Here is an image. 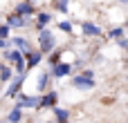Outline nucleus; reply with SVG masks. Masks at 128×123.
I'll use <instances>...</instances> for the list:
<instances>
[{"label": "nucleus", "instance_id": "ddd939ff", "mask_svg": "<svg viewBox=\"0 0 128 123\" xmlns=\"http://www.w3.org/2000/svg\"><path fill=\"white\" fill-rule=\"evenodd\" d=\"M20 119H22V112H20V108H14V110L7 114V119H4V121H9V123H20Z\"/></svg>", "mask_w": 128, "mask_h": 123}, {"label": "nucleus", "instance_id": "f8f14e48", "mask_svg": "<svg viewBox=\"0 0 128 123\" xmlns=\"http://www.w3.org/2000/svg\"><path fill=\"white\" fill-rule=\"evenodd\" d=\"M40 58H43V52H40V49H38V52H29V54H27V69L36 67V65L40 63Z\"/></svg>", "mask_w": 128, "mask_h": 123}, {"label": "nucleus", "instance_id": "f03ea898", "mask_svg": "<svg viewBox=\"0 0 128 123\" xmlns=\"http://www.w3.org/2000/svg\"><path fill=\"white\" fill-rule=\"evenodd\" d=\"M38 43H40V52H43V54H50V52H54V47H56V38H54V34H52L50 29H43V31H40Z\"/></svg>", "mask_w": 128, "mask_h": 123}, {"label": "nucleus", "instance_id": "4be33fe9", "mask_svg": "<svg viewBox=\"0 0 128 123\" xmlns=\"http://www.w3.org/2000/svg\"><path fill=\"white\" fill-rule=\"evenodd\" d=\"M9 45H11V43H9V40H7V38H0V49H7V47H9Z\"/></svg>", "mask_w": 128, "mask_h": 123}, {"label": "nucleus", "instance_id": "c85d7f7f", "mask_svg": "<svg viewBox=\"0 0 128 123\" xmlns=\"http://www.w3.org/2000/svg\"><path fill=\"white\" fill-rule=\"evenodd\" d=\"M126 63H128V58H126Z\"/></svg>", "mask_w": 128, "mask_h": 123}, {"label": "nucleus", "instance_id": "4468645a", "mask_svg": "<svg viewBox=\"0 0 128 123\" xmlns=\"http://www.w3.org/2000/svg\"><path fill=\"white\" fill-rule=\"evenodd\" d=\"M50 20H52V16H50V13H38V18H36V27L43 31V29L47 27V22H50Z\"/></svg>", "mask_w": 128, "mask_h": 123}, {"label": "nucleus", "instance_id": "1a4fd4ad", "mask_svg": "<svg viewBox=\"0 0 128 123\" xmlns=\"http://www.w3.org/2000/svg\"><path fill=\"white\" fill-rule=\"evenodd\" d=\"M56 101H58V94L52 90V92L43 94V105L40 108H56Z\"/></svg>", "mask_w": 128, "mask_h": 123}, {"label": "nucleus", "instance_id": "f257e3e1", "mask_svg": "<svg viewBox=\"0 0 128 123\" xmlns=\"http://www.w3.org/2000/svg\"><path fill=\"white\" fill-rule=\"evenodd\" d=\"M7 61L9 63H14V67H16V72H18V76H22L25 74V69H27V63H25V54L22 52H18V49H7Z\"/></svg>", "mask_w": 128, "mask_h": 123}, {"label": "nucleus", "instance_id": "6e6552de", "mask_svg": "<svg viewBox=\"0 0 128 123\" xmlns=\"http://www.w3.org/2000/svg\"><path fill=\"white\" fill-rule=\"evenodd\" d=\"M14 13H18V16H22V18H27V16H32V13H34V7H32V2H20V4H16Z\"/></svg>", "mask_w": 128, "mask_h": 123}, {"label": "nucleus", "instance_id": "20e7f679", "mask_svg": "<svg viewBox=\"0 0 128 123\" xmlns=\"http://www.w3.org/2000/svg\"><path fill=\"white\" fill-rule=\"evenodd\" d=\"M18 103H16V108H40L43 105V96H27V94H20L18 99H16Z\"/></svg>", "mask_w": 128, "mask_h": 123}, {"label": "nucleus", "instance_id": "b1692460", "mask_svg": "<svg viewBox=\"0 0 128 123\" xmlns=\"http://www.w3.org/2000/svg\"><path fill=\"white\" fill-rule=\"evenodd\" d=\"M119 2H124V4H128V0H119Z\"/></svg>", "mask_w": 128, "mask_h": 123}, {"label": "nucleus", "instance_id": "bb28decb", "mask_svg": "<svg viewBox=\"0 0 128 123\" xmlns=\"http://www.w3.org/2000/svg\"><path fill=\"white\" fill-rule=\"evenodd\" d=\"M54 2H58V0H54Z\"/></svg>", "mask_w": 128, "mask_h": 123}, {"label": "nucleus", "instance_id": "9d476101", "mask_svg": "<svg viewBox=\"0 0 128 123\" xmlns=\"http://www.w3.org/2000/svg\"><path fill=\"white\" fill-rule=\"evenodd\" d=\"M7 25H9L11 29H16V27H25V25H27V18H22V16H18V13H11L9 20H7Z\"/></svg>", "mask_w": 128, "mask_h": 123}, {"label": "nucleus", "instance_id": "a878e982", "mask_svg": "<svg viewBox=\"0 0 128 123\" xmlns=\"http://www.w3.org/2000/svg\"><path fill=\"white\" fill-rule=\"evenodd\" d=\"M56 123H58V121H56ZM65 123H70V121H65Z\"/></svg>", "mask_w": 128, "mask_h": 123}, {"label": "nucleus", "instance_id": "dca6fc26", "mask_svg": "<svg viewBox=\"0 0 128 123\" xmlns=\"http://www.w3.org/2000/svg\"><path fill=\"white\" fill-rule=\"evenodd\" d=\"M0 81H11V69L9 67H4V65H0Z\"/></svg>", "mask_w": 128, "mask_h": 123}, {"label": "nucleus", "instance_id": "9b49d317", "mask_svg": "<svg viewBox=\"0 0 128 123\" xmlns=\"http://www.w3.org/2000/svg\"><path fill=\"white\" fill-rule=\"evenodd\" d=\"M81 29H83L86 36H101V27H97L94 22H83Z\"/></svg>", "mask_w": 128, "mask_h": 123}, {"label": "nucleus", "instance_id": "f3484780", "mask_svg": "<svg viewBox=\"0 0 128 123\" xmlns=\"http://www.w3.org/2000/svg\"><path fill=\"white\" fill-rule=\"evenodd\" d=\"M110 38H124V27H115V29H110Z\"/></svg>", "mask_w": 128, "mask_h": 123}, {"label": "nucleus", "instance_id": "423d86ee", "mask_svg": "<svg viewBox=\"0 0 128 123\" xmlns=\"http://www.w3.org/2000/svg\"><path fill=\"white\" fill-rule=\"evenodd\" d=\"M70 72H72V65H70V63H58V65L52 67V76H54V78H65Z\"/></svg>", "mask_w": 128, "mask_h": 123}, {"label": "nucleus", "instance_id": "393cba45", "mask_svg": "<svg viewBox=\"0 0 128 123\" xmlns=\"http://www.w3.org/2000/svg\"><path fill=\"white\" fill-rule=\"evenodd\" d=\"M0 123H9V121H0Z\"/></svg>", "mask_w": 128, "mask_h": 123}, {"label": "nucleus", "instance_id": "6ab92c4d", "mask_svg": "<svg viewBox=\"0 0 128 123\" xmlns=\"http://www.w3.org/2000/svg\"><path fill=\"white\" fill-rule=\"evenodd\" d=\"M45 87H47V74H40V76H38V90L43 92Z\"/></svg>", "mask_w": 128, "mask_h": 123}, {"label": "nucleus", "instance_id": "a211bd4d", "mask_svg": "<svg viewBox=\"0 0 128 123\" xmlns=\"http://www.w3.org/2000/svg\"><path fill=\"white\" fill-rule=\"evenodd\" d=\"M58 29L70 34V31H72V22H70V20H63V22H58Z\"/></svg>", "mask_w": 128, "mask_h": 123}, {"label": "nucleus", "instance_id": "7ed1b4c3", "mask_svg": "<svg viewBox=\"0 0 128 123\" xmlns=\"http://www.w3.org/2000/svg\"><path fill=\"white\" fill-rule=\"evenodd\" d=\"M72 85L79 87V90H92L94 87V78H92V72H81L76 78H72Z\"/></svg>", "mask_w": 128, "mask_h": 123}, {"label": "nucleus", "instance_id": "cd10ccee", "mask_svg": "<svg viewBox=\"0 0 128 123\" xmlns=\"http://www.w3.org/2000/svg\"><path fill=\"white\" fill-rule=\"evenodd\" d=\"M50 123H54V121H50Z\"/></svg>", "mask_w": 128, "mask_h": 123}, {"label": "nucleus", "instance_id": "5701e85b", "mask_svg": "<svg viewBox=\"0 0 128 123\" xmlns=\"http://www.w3.org/2000/svg\"><path fill=\"white\" fill-rule=\"evenodd\" d=\"M119 47H122V49H128V38H122V40H119Z\"/></svg>", "mask_w": 128, "mask_h": 123}, {"label": "nucleus", "instance_id": "aec40b11", "mask_svg": "<svg viewBox=\"0 0 128 123\" xmlns=\"http://www.w3.org/2000/svg\"><path fill=\"white\" fill-rule=\"evenodd\" d=\"M68 7H70L68 0H58V2H56V9H58V11H68Z\"/></svg>", "mask_w": 128, "mask_h": 123}, {"label": "nucleus", "instance_id": "0eeeda50", "mask_svg": "<svg viewBox=\"0 0 128 123\" xmlns=\"http://www.w3.org/2000/svg\"><path fill=\"white\" fill-rule=\"evenodd\" d=\"M9 43H11V45H14V47L18 49V52H22V54H29V52H32V45H29V43H27L25 38H20V36H14V38H11Z\"/></svg>", "mask_w": 128, "mask_h": 123}, {"label": "nucleus", "instance_id": "2eb2a0df", "mask_svg": "<svg viewBox=\"0 0 128 123\" xmlns=\"http://www.w3.org/2000/svg\"><path fill=\"white\" fill-rule=\"evenodd\" d=\"M54 114H56V121L58 123H65L68 119H70V112L63 110V108H54Z\"/></svg>", "mask_w": 128, "mask_h": 123}, {"label": "nucleus", "instance_id": "39448f33", "mask_svg": "<svg viewBox=\"0 0 128 123\" xmlns=\"http://www.w3.org/2000/svg\"><path fill=\"white\" fill-rule=\"evenodd\" d=\"M22 83H25V78H22V76H16V78L11 81L9 90H7V96H9V99H18V96H20V87H22Z\"/></svg>", "mask_w": 128, "mask_h": 123}, {"label": "nucleus", "instance_id": "412c9836", "mask_svg": "<svg viewBox=\"0 0 128 123\" xmlns=\"http://www.w3.org/2000/svg\"><path fill=\"white\" fill-rule=\"evenodd\" d=\"M9 31H11V27H9V25H0V38H7V36H9Z\"/></svg>", "mask_w": 128, "mask_h": 123}]
</instances>
